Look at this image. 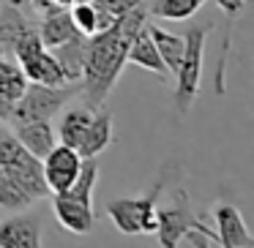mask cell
<instances>
[{
  "label": "cell",
  "mask_w": 254,
  "mask_h": 248,
  "mask_svg": "<svg viewBox=\"0 0 254 248\" xmlns=\"http://www.w3.org/2000/svg\"><path fill=\"white\" fill-rule=\"evenodd\" d=\"M189 232H199L210 243H216V232L194 213L189 194L183 188H175L172 191V204L156 207V235H159V246L161 248H178Z\"/></svg>",
  "instance_id": "cell-3"
},
{
  "label": "cell",
  "mask_w": 254,
  "mask_h": 248,
  "mask_svg": "<svg viewBox=\"0 0 254 248\" xmlns=\"http://www.w3.org/2000/svg\"><path fill=\"white\" fill-rule=\"evenodd\" d=\"M79 3H90V0H79Z\"/></svg>",
  "instance_id": "cell-31"
},
{
  "label": "cell",
  "mask_w": 254,
  "mask_h": 248,
  "mask_svg": "<svg viewBox=\"0 0 254 248\" xmlns=\"http://www.w3.org/2000/svg\"><path fill=\"white\" fill-rule=\"evenodd\" d=\"M52 207H55V218L61 221L63 229L74 232V235H88V232H93L96 215H93L90 204L77 202L68 194H52Z\"/></svg>",
  "instance_id": "cell-10"
},
{
  "label": "cell",
  "mask_w": 254,
  "mask_h": 248,
  "mask_svg": "<svg viewBox=\"0 0 254 248\" xmlns=\"http://www.w3.org/2000/svg\"><path fill=\"white\" fill-rule=\"evenodd\" d=\"M110 145H112V112L101 104L93 109V117H90L88 131H85L77 153L82 155V158H96V155L104 153Z\"/></svg>",
  "instance_id": "cell-11"
},
{
  "label": "cell",
  "mask_w": 254,
  "mask_h": 248,
  "mask_svg": "<svg viewBox=\"0 0 254 248\" xmlns=\"http://www.w3.org/2000/svg\"><path fill=\"white\" fill-rule=\"evenodd\" d=\"M0 57H8V55H6V50H3V44H0Z\"/></svg>",
  "instance_id": "cell-29"
},
{
  "label": "cell",
  "mask_w": 254,
  "mask_h": 248,
  "mask_svg": "<svg viewBox=\"0 0 254 248\" xmlns=\"http://www.w3.org/2000/svg\"><path fill=\"white\" fill-rule=\"evenodd\" d=\"M96 180H99V164H96V158H82L77 177H74V183L68 186L66 194L71 199H77V202L93 207V186H96Z\"/></svg>",
  "instance_id": "cell-19"
},
{
  "label": "cell",
  "mask_w": 254,
  "mask_h": 248,
  "mask_svg": "<svg viewBox=\"0 0 254 248\" xmlns=\"http://www.w3.org/2000/svg\"><path fill=\"white\" fill-rule=\"evenodd\" d=\"M145 30L150 33V39H153L164 66L170 68V74H175L178 66H181V57H183V36H175L170 30L159 28V25H148V22H145Z\"/></svg>",
  "instance_id": "cell-17"
},
{
  "label": "cell",
  "mask_w": 254,
  "mask_h": 248,
  "mask_svg": "<svg viewBox=\"0 0 254 248\" xmlns=\"http://www.w3.org/2000/svg\"><path fill=\"white\" fill-rule=\"evenodd\" d=\"M14 137L22 142V148L36 158H44L52 148H55V128L50 126V120H28L14 126Z\"/></svg>",
  "instance_id": "cell-14"
},
{
  "label": "cell",
  "mask_w": 254,
  "mask_h": 248,
  "mask_svg": "<svg viewBox=\"0 0 254 248\" xmlns=\"http://www.w3.org/2000/svg\"><path fill=\"white\" fill-rule=\"evenodd\" d=\"M148 22V6L139 3L137 8L118 17L110 28L99 30L96 36H88V57L82 71V93L88 99L90 109L101 106L110 96L112 85L118 82L123 66H126L128 44L137 36V30Z\"/></svg>",
  "instance_id": "cell-1"
},
{
  "label": "cell",
  "mask_w": 254,
  "mask_h": 248,
  "mask_svg": "<svg viewBox=\"0 0 254 248\" xmlns=\"http://www.w3.org/2000/svg\"><path fill=\"white\" fill-rule=\"evenodd\" d=\"M216 218V243L221 248H254V235L249 232L241 210L235 204H216L213 207Z\"/></svg>",
  "instance_id": "cell-7"
},
{
  "label": "cell",
  "mask_w": 254,
  "mask_h": 248,
  "mask_svg": "<svg viewBox=\"0 0 254 248\" xmlns=\"http://www.w3.org/2000/svg\"><path fill=\"white\" fill-rule=\"evenodd\" d=\"M3 169L11 175V180L17 183L19 188H22L25 194H28L30 199H44V197H50V186H47V180H44V166H41V158H36V155H30V153H25L19 161H14V164H8V166H3Z\"/></svg>",
  "instance_id": "cell-9"
},
{
  "label": "cell",
  "mask_w": 254,
  "mask_h": 248,
  "mask_svg": "<svg viewBox=\"0 0 254 248\" xmlns=\"http://www.w3.org/2000/svg\"><path fill=\"white\" fill-rule=\"evenodd\" d=\"M68 11H71V22H74V28H77V33H82V36H96L99 30L110 28V25L115 22L112 17L101 14L93 3H74Z\"/></svg>",
  "instance_id": "cell-18"
},
{
  "label": "cell",
  "mask_w": 254,
  "mask_h": 248,
  "mask_svg": "<svg viewBox=\"0 0 254 248\" xmlns=\"http://www.w3.org/2000/svg\"><path fill=\"white\" fill-rule=\"evenodd\" d=\"M28 88V77H25L22 66L8 57H0V96L8 101H17Z\"/></svg>",
  "instance_id": "cell-21"
},
{
  "label": "cell",
  "mask_w": 254,
  "mask_h": 248,
  "mask_svg": "<svg viewBox=\"0 0 254 248\" xmlns=\"http://www.w3.org/2000/svg\"><path fill=\"white\" fill-rule=\"evenodd\" d=\"M30 204H33V199H30L28 194L11 180V175L0 166V207L3 210H25V207H30Z\"/></svg>",
  "instance_id": "cell-22"
},
{
  "label": "cell",
  "mask_w": 254,
  "mask_h": 248,
  "mask_svg": "<svg viewBox=\"0 0 254 248\" xmlns=\"http://www.w3.org/2000/svg\"><path fill=\"white\" fill-rule=\"evenodd\" d=\"M208 0H153L148 8V14L159 19H170V22H181V19H189L205 6Z\"/></svg>",
  "instance_id": "cell-20"
},
{
  "label": "cell",
  "mask_w": 254,
  "mask_h": 248,
  "mask_svg": "<svg viewBox=\"0 0 254 248\" xmlns=\"http://www.w3.org/2000/svg\"><path fill=\"white\" fill-rule=\"evenodd\" d=\"M3 3L19 8V11H25V14H36V11H33V0H3Z\"/></svg>",
  "instance_id": "cell-27"
},
{
  "label": "cell",
  "mask_w": 254,
  "mask_h": 248,
  "mask_svg": "<svg viewBox=\"0 0 254 248\" xmlns=\"http://www.w3.org/2000/svg\"><path fill=\"white\" fill-rule=\"evenodd\" d=\"M52 6H58V8H71L74 3H79V0H50Z\"/></svg>",
  "instance_id": "cell-28"
},
{
  "label": "cell",
  "mask_w": 254,
  "mask_h": 248,
  "mask_svg": "<svg viewBox=\"0 0 254 248\" xmlns=\"http://www.w3.org/2000/svg\"><path fill=\"white\" fill-rule=\"evenodd\" d=\"M96 8H99L101 14H107V17L118 19L123 17L126 11H131V8H137L139 3H145V0H90Z\"/></svg>",
  "instance_id": "cell-24"
},
{
  "label": "cell",
  "mask_w": 254,
  "mask_h": 248,
  "mask_svg": "<svg viewBox=\"0 0 254 248\" xmlns=\"http://www.w3.org/2000/svg\"><path fill=\"white\" fill-rule=\"evenodd\" d=\"M25 153H28V150H25L22 142L14 137V131H8V128L0 126V166L14 164V161H19Z\"/></svg>",
  "instance_id": "cell-23"
},
{
  "label": "cell",
  "mask_w": 254,
  "mask_h": 248,
  "mask_svg": "<svg viewBox=\"0 0 254 248\" xmlns=\"http://www.w3.org/2000/svg\"><path fill=\"white\" fill-rule=\"evenodd\" d=\"M79 90H82V85L74 88V85L66 82V85H58V88H50V85L28 82L25 93L14 101L8 123L19 126V123H28V120H52Z\"/></svg>",
  "instance_id": "cell-4"
},
{
  "label": "cell",
  "mask_w": 254,
  "mask_h": 248,
  "mask_svg": "<svg viewBox=\"0 0 254 248\" xmlns=\"http://www.w3.org/2000/svg\"><path fill=\"white\" fill-rule=\"evenodd\" d=\"M0 248H41V218L36 213L0 218Z\"/></svg>",
  "instance_id": "cell-8"
},
{
  "label": "cell",
  "mask_w": 254,
  "mask_h": 248,
  "mask_svg": "<svg viewBox=\"0 0 254 248\" xmlns=\"http://www.w3.org/2000/svg\"><path fill=\"white\" fill-rule=\"evenodd\" d=\"M50 52L55 55L58 66L63 68V74H66L68 82H77V79H82L85 57H88V36L74 33L68 41H63V44L52 47Z\"/></svg>",
  "instance_id": "cell-12"
},
{
  "label": "cell",
  "mask_w": 254,
  "mask_h": 248,
  "mask_svg": "<svg viewBox=\"0 0 254 248\" xmlns=\"http://www.w3.org/2000/svg\"><path fill=\"white\" fill-rule=\"evenodd\" d=\"M0 14H3V0H0Z\"/></svg>",
  "instance_id": "cell-30"
},
{
  "label": "cell",
  "mask_w": 254,
  "mask_h": 248,
  "mask_svg": "<svg viewBox=\"0 0 254 248\" xmlns=\"http://www.w3.org/2000/svg\"><path fill=\"white\" fill-rule=\"evenodd\" d=\"M161 188H164V177H159L150 194L145 197H123L107 202V218L123 232V235H153L156 232V199H159Z\"/></svg>",
  "instance_id": "cell-5"
},
{
  "label": "cell",
  "mask_w": 254,
  "mask_h": 248,
  "mask_svg": "<svg viewBox=\"0 0 254 248\" xmlns=\"http://www.w3.org/2000/svg\"><path fill=\"white\" fill-rule=\"evenodd\" d=\"M213 33V22H194L183 33V57L181 66L175 71V106L181 115H186L191 109L194 99L199 93V82H202V57H205V41Z\"/></svg>",
  "instance_id": "cell-2"
},
{
  "label": "cell",
  "mask_w": 254,
  "mask_h": 248,
  "mask_svg": "<svg viewBox=\"0 0 254 248\" xmlns=\"http://www.w3.org/2000/svg\"><path fill=\"white\" fill-rule=\"evenodd\" d=\"M90 117H93V109H90V106H71V109L63 112L61 126H58L61 145H68V148L77 150L79 142H82V137H85V131H88Z\"/></svg>",
  "instance_id": "cell-16"
},
{
  "label": "cell",
  "mask_w": 254,
  "mask_h": 248,
  "mask_svg": "<svg viewBox=\"0 0 254 248\" xmlns=\"http://www.w3.org/2000/svg\"><path fill=\"white\" fill-rule=\"evenodd\" d=\"M216 6L227 14V19H230V25H232L238 19V14H241V8H243V0H216Z\"/></svg>",
  "instance_id": "cell-25"
},
{
  "label": "cell",
  "mask_w": 254,
  "mask_h": 248,
  "mask_svg": "<svg viewBox=\"0 0 254 248\" xmlns=\"http://www.w3.org/2000/svg\"><path fill=\"white\" fill-rule=\"evenodd\" d=\"M79 164H82V155L77 153L68 145H55L50 153L41 158V166H44V180L50 186L52 194H66L68 186L74 183L79 172Z\"/></svg>",
  "instance_id": "cell-6"
},
{
  "label": "cell",
  "mask_w": 254,
  "mask_h": 248,
  "mask_svg": "<svg viewBox=\"0 0 254 248\" xmlns=\"http://www.w3.org/2000/svg\"><path fill=\"white\" fill-rule=\"evenodd\" d=\"M36 30H39V39H41V44H44L47 50L63 44V41H68L74 33H77L68 8H50V11H44L41 14V22L36 25Z\"/></svg>",
  "instance_id": "cell-15"
},
{
  "label": "cell",
  "mask_w": 254,
  "mask_h": 248,
  "mask_svg": "<svg viewBox=\"0 0 254 248\" xmlns=\"http://www.w3.org/2000/svg\"><path fill=\"white\" fill-rule=\"evenodd\" d=\"M186 237H189V243H191L194 248H210V240H208V237H202L199 232H189Z\"/></svg>",
  "instance_id": "cell-26"
},
{
  "label": "cell",
  "mask_w": 254,
  "mask_h": 248,
  "mask_svg": "<svg viewBox=\"0 0 254 248\" xmlns=\"http://www.w3.org/2000/svg\"><path fill=\"white\" fill-rule=\"evenodd\" d=\"M126 63H134V66H139V68H148V71L159 74L164 82L172 77L170 68L164 66V60H161V55H159V50H156V44H153V39H150V33H148L145 28L137 30V36H134L131 44H128Z\"/></svg>",
  "instance_id": "cell-13"
}]
</instances>
